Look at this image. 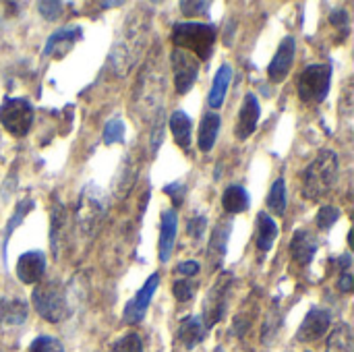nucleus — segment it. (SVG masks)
<instances>
[{
  "label": "nucleus",
  "instance_id": "f257e3e1",
  "mask_svg": "<svg viewBox=\"0 0 354 352\" xmlns=\"http://www.w3.org/2000/svg\"><path fill=\"white\" fill-rule=\"evenodd\" d=\"M147 33H149V12L137 8L127 19L120 37L114 41V48L110 52V66L114 68V73L124 75L137 62L147 41Z\"/></svg>",
  "mask_w": 354,
  "mask_h": 352
},
{
  "label": "nucleus",
  "instance_id": "f03ea898",
  "mask_svg": "<svg viewBox=\"0 0 354 352\" xmlns=\"http://www.w3.org/2000/svg\"><path fill=\"white\" fill-rule=\"evenodd\" d=\"M338 174H340V162L336 151L332 149L319 151L317 158L303 172V195L311 201L330 195L338 183Z\"/></svg>",
  "mask_w": 354,
  "mask_h": 352
},
{
  "label": "nucleus",
  "instance_id": "7ed1b4c3",
  "mask_svg": "<svg viewBox=\"0 0 354 352\" xmlns=\"http://www.w3.org/2000/svg\"><path fill=\"white\" fill-rule=\"evenodd\" d=\"M216 27L209 23H174L170 31V39L174 48L191 52L197 60H207L214 52L216 44Z\"/></svg>",
  "mask_w": 354,
  "mask_h": 352
},
{
  "label": "nucleus",
  "instance_id": "20e7f679",
  "mask_svg": "<svg viewBox=\"0 0 354 352\" xmlns=\"http://www.w3.org/2000/svg\"><path fill=\"white\" fill-rule=\"evenodd\" d=\"M31 303L37 315L50 324H60L71 315L66 288L58 280H48L35 286V290L31 293Z\"/></svg>",
  "mask_w": 354,
  "mask_h": 352
},
{
  "label": "nucleus",
  "instance_id": "39448f33",
  "mask_svg": "<svg viewBox=\"0 0 354 352\" xmlns=\"http://www.w3.org/2000/svg\"><path fill=\"white\" fill-rule=\"evenodd\" d=\"M332 85V66L330 64H311L307 66L297 83L299 98L305 104H322Z\"/></svg>",
  "mask_w": 354,
  "mask_h": 352
},
{
  "label": "nucleus",
  "instance_id": "423d86ee",
  "mask_svg": "<svg viewBox=\"0 0 354 352\" xmlns=\"http://www.w3.org/2000/svg\"><path fill=\"white\" fill-rule=\"evenodd\" d=\"M106 207H108V201L100 187L89 185L83 189L79 205H77V222H79L83 234L91 237L100 228V224L106 216Z\"/></svg>",
  "mask_w": 354,
  "mask_h": 352
},
{
  "label": "nucleus",
  "instance_id": "0eeeda50",
  "mask_svg": "<svg viewBox=\"0 0 354 352\" xmlns=\"http://www.w3.org/2000/svg\"><path fill=\"white\" fill-rule=\"evenodd\" d=\"M0 124L12 137H25L33 124V106L25 98H6L0 106Z\"/></svg>",
  "mask_w": 354,
  "mask_h": 352
},
{
  "label": "nucleus",
  "instance_id": "6e6552de",
  "mask_svg": "<svg viewBox=\"0 0 354 352\" xmlns=\"http://www.w3.org/2000/svg\"><path fill=\"white\" fill-rule=\"evenodd\" d=\"M162 91H164V79L162 73H149V68L145 66L143 77L137 85V95H135V104H137V114L141 118L147 116H156L162 108L158 106L162 100Z\"/></svg>",
  "mask_w": 354,
  "mask_h": 352
},
{
  "label": "nucleus",
  "instance_id": "1a4fd4ad",
  "mask_svg": "<svg viewBox=\"0 0 354 352\" xmlns=\"http://www.w3.org/2000/svg\"><path fill=\"white\" fill-rule=\"evenodd\" d=\"M232 274L224 272L216 284L212 286V290L207 293L205 301H203V326L205 330L214 328L226 313V305H228V295H230V286H232Z\"/></svg>",
  "mask_w": 354,
  "mask_h": 352
},
{
  "label": "nucleus",
  "instance_id": "9d476101",
  "mask_svg": "<svg viewBox=\"0 0 354 352\" xmlns=\"http://www.w3.org/2000/svg\"><path fill=\"white\" fill-rule=\"evenodd\" d=\"M170 64H172V75H174V89L178 95H185L197 81L199 60L191 52L174 48L170 52Z\"/></svg>",
  "mask_w": 354,
  "mask_h": 352
},
{
  "label": "nucleus",
  "instance_id": "9b49d317",
  "mask_svg": "<svg viewBox=\"0 0 354 352\" xmlns=\"http://www.w3.org/2000/svg\"><path fill=\"white\" fill-rule=\"evenodd\" d=\"M158 284H160V274H151V276L147 278V282L143 284V288L127 303L124 313H122L124 324L135 326V324H139V322L145 317L147 307H149V303H151V299H153V293L158 290Z\"/></svg>",
  "mask_w": 354,
  "mask_h": 352
},
{
  "label": "nucleus",
  "instance_id": "f8f14e48",
  "mask_svg": "<svg viewBox=\"0 0 354 352\" xmlns=\"http://www.w3.org/2000/svg\"><path fill=\"white\" fill-rule=\"evenodd\" d=\"M295 52H297V44H295V37L288 35L282 39L280 48L276 50L270 66H268V77L270 81L274 83H282L286 79V75L290 73L292 68V62H295Z\"/></svg>",
  "mask_w": 354,
  "mask_h": 352
},
{
  "label": "nucleus",
  "instance_id": "ddd939ff",
  "mask_svg": "<svg viewBox=\"0 0 354 352\" xmlns=\"http://www.w3.org/2000/svg\"><path fill=\"white\" fill-rule=\"evenodd\" d=\"M330 324H332V315L326 309L315 307L305 315V319L297 332V340L299 342H315L330 330Z\"/></svg>",
  "mask_w": 354,
  "mask_h": 352
},
{
  "label": "nucleus",
  "instance_id": "4468645a",
  "mask_svg": "<svg viewBox=\"0 0 354 352\" xmlns=\"http://www.w3.org/2000/svg\"><path fill=\"white\" fill-rule=\"evenodd\" d=\"M259 116H261L259 100L255 98V93H247V95H245V100H243V106H241L239 118H236L234 135H236L241 141L249 139V137L255 133V129H257Z\"/></svg>",
  "mask_w": 354,
  "mask_h": 352
},
{
  "label": "nucleus",
  "instance_id": "2eb2a0df",
  "mask_svg": "<svg viewBox=\"0 0 354 352\" xmlns=\"http://www.w3.org/2000/svg\"><path fill=\"white\" fill-rule=\"evenodd\" d=\"M46 272V255L41 251H27L17 261V278L23 284H37Z\"/></svg>",
  "mask_w": 354,
  "mask_h": 352
},
{
  "label": "nucleus",
  "instance_id": "dca6fc26",
  "mask_svg": "<svg viewBox=\"0 0 354 352\" xmlns=\"http://www.w3.org/2000/svg\"><path fill=\"white\" fill-rule=\"evenodd\" d=\"M176 226H178L176 212L164 210L162 224H160V261H164V263L172 257V249L176 243Z\"/></svg>",
  "mask_w": 354,
  "mask_h": 352
},
{
  "label": "nucleus",
  "instance_id": "f3484780",
  "mask_svg": "<svg viewBox=\"0 0 354 352\" xmlns=\"http://www.w3.org/2000/svg\"><path fill=\"white\" fill-rule=\"evenodd\" d=\"M317 253V239L309 230H297L290 241V255L297 263L309 266Z\"/></svg>",
  "mask_w": 354,
  "mask_h": 352
},
{
  "label": "nucleus",
  "instance_id": "a211bd4d",
  "mask_svg": "<svg viewBox=\"0 0 354 352\" xmlns=\"http://www.w3.org/2000/svg\"><path fill=\"white\" fill-rule=\"evenodd\" d=\"M278 234H280V230H278L276 220H274L272 216H268V214L261 212V214L257 216V237H255L257 249L263 251V253L272 251V247H274Z\"/></svg>",
  "mask_w": 354,
  "mask_h": 352
},
{
  "label": "nucleus",
  "instance_id": "6ab92c4d",
  "mask_svg": "<svg viewBox=\"0 0 354 352\" xmlns=\"http://www.w3.org/2000/svg\"><path fill=\"white\" fill-rule=\"evenodd\" d=\"M205 332H207V330H205L201 317H195V315H193V317H185V319L180 322L178 338H180V342H183L185 349L193 351L199 342H203Z\"/></svg>",
  "mask_w": 354,
  "mask_h": 352
},
{
  "label": "nucleus",
  "instance_id": "aec40b11",
  "mask_svg": "<svg viewBox=\"0 0 354 352\" xmlns=\"http://www.w3.org/2000/svg\"><path fill=\"white\" fill-rule=\"evenodd\" d=\"M230 81H232V66L230 64H222L218 68L216 77H214V85H212V91H209V98H207L209 108H220L224 104V98L228 93Z\"/></svg>",
  "mask_w": 354,
  "mask_h": 352
},
{
  "label": "nucleus",
  "instance_id": "412c9836",
  "mask_svg": "<svg viewBox=\"0 0 354 352\" xmlns=\"http://www.w3.org/2000/svg\"><path fill=\"white\" fill-rule=\"evenodd\" d=\"M220 127H222V118L216 112H207L201 118V127H199V149L203 154H207V151L214 149V143L218 139Z\"/></svg>",
  "mask_w": 354,
  "mask_h": 352
},
{
  "label": "nucleus",
  "instance_id": "4be33fe9",
  "mask_svg": "<svg viewBox=\"0 0 354 352\" xmlns=\"http://www.w3.org/2000/svg\"><path fill=\"white\" fill-rule=\"evenodd\" d=\"M27 319V305L21 299H0V324L21 326Z\"/></svg>",
  "mask_w": 354,
  "mask_h": 352
},
{
  "label": "nucleus",
  "instance_id": "5701e85b",
  "mask_svg": "<svg viewBox=\"0 0 354 352\" xmlns=\"http://www.w3.org/2000/svg\"><path fill=\"white\" fill-rule=\"evenodd\" d=\"M168 124H170V131H172L178 147L189 149L191 147V131H193V122H191L189 114L183 110H176V112H172Z\"/></svg>",
  "mask_w": 354,
  "mask_h": 352
},
{
  "label": "nucleus",
  "instance_id": "b1692460",
  "mask_svg": "<svg viewBox=\"0 0 354 352\" xmlns=\"http://www.w3.org/2000/svg\"><path fill=\"white\" fill-rule=\"evenodd\" d=\"M222 205L228 214H243L249 210L251 205V199H249V193L245 187L241 185H230L224 195H222Z\"/></svg>",
  "mask_w": 354,
  "mask_h": 352
},
{
  "label": "nucleus",
  "instance_id": "393cba45",
  "mask_svg": "<svg viewBox=\"0 0 354 352\" xmlns=\"http://www.w3.org/2000/svg\"><path fill=\"white\" fill-rule=\"evenodd\" d=\"M326 352H354L353 328L348 324H340L328 338Z\"/></svg>",
  "mask_w": 354,
  "mask_h": 352
},
{
  "label": "nucleus",
  "instance_id": "a878e982",
  "mask_svg": "<svg viewBox=\"0 0 354 352\" xmlns=\"http://www.w3.org/2000/svg\"><path fill=\"white\" fill-rule=\"evenodd\" d=\"M230 232H232V222H220L216 226V230L212 232V239H209V257L214 261H220L226 253V243L230 239Z\"/></svg>",
  "mask_w": 354,
  "mask_h": 352
},
{
  "label": "nucleus",
  "instance_id": "bb28decb",
  "mask_svg": "<svg viewBox=\"0 0 354 352\" xmlns=\"http://www.w3.org/2000/svg\"><path fill=\"white\" fill-rule=\"evenodd\" d=\"M66 224V212L64 205L60 201H56L54 210H52V226H50V247L54 257H58L60 253V245H62V230Z\"/></svg>",
  "mask_w": 354,
  "mask_h": 352
},
{
  "label": "nucleus",
  "instance_id": "cd10ccee",
  "mask_svg": "<svg viewBox=\"0 0 354 352\" xmlns=\"http://www.w3.org/2000/svg\"><path fill=\"white\" fill-rule=\"evenodd\" d=\"M35 207V203L31 201V199H25V201H21L19 205H17V210H15V214L10 216V220L6 222V228H4V237H2V255H4V266H6V247H8V241H10V237H12V232L19 228V224L25 220V216L31 212Z\"/></svg>",
  "mask_w": 354,
  "mask_h": 352
},
{
  "label": "nucleus",
  "instance_id": "c85d7f7f",
  "mask_svg": "<svg viewBox=\"0 0 354 352\" xmlns=\"http://www.w3.org/2000/svg\"><path fill=\"white\" fill-rule=\"evenodd\" d=\"M83 35V31H81V27L79 25H64V27H60V29H56L50 37H48V41H46V46H44V54L48 56V54H52L54 52V48L56 46H60V44H73L75 39H79Z\"/></svg>",
  "mask_w": 354,
  "mask_h": 352
},
{
  "label": "nucleus",
  "instance_id": "c756f323",
  "mask_svg": "<svg viewBox=\"0 0 354 352\" xmlns=\"http://www.w3.org/2000/svg\"><path fill=\"white\" fill-rule=\"evenodd\" d=\"M268 207L276 214V216H282L286 212V185H284V178H278L270 193H268Z\"/></svg>",
  "mask_w": 354,
  "mask_h": 352
},
{
  "label": "nucleus",
  "instance_id": "7c9ffc66",
  "mask_svg": "<svg viewBox=\"0 0 354 352\" xmlns=\"http://www.w3.org/2000/svg\"><path fill=\"white\" fill-rule=\"evenodd\" d=\"M124 139V120L122 118H110L104 127V143L112 145Z\"/></svg>",
  "mask_w": 354,
  "mask_h": 352
},
{
  "label": "nucleus",
  "instance_id": "2f4dec72",
  "mask_svg": "<svg viewBox=\"0 0 354 352\" xmlns=\"http://www.w3.org/2000/svg\"><path fill=\"white\" fill-rule=\"evenodd\" d=\"M112 352H143V342H141L139 334L131 332V334H124L120 340H116V344L112 346Z\"/></svg>",
  "mask_w": 354,
  "mask_h": 352
},
{
  "label": "nucleus",
  "instance_id": "473e14b6",
  "mask_svg": "<svg viewBox=\"0 0 354 352\" xmlns=\"http://www.w3.org/2000/svg\"><path fill=\"white\" fill-rule=\"evenodd\" d=\"M29 352H64L60 340L52 338V336H37L31 346H29Z\"/></svg>",
  "mask_w": 354,
  "mask_h": 352
},
{
  "label": "nucleus",
  "instance_id": "72a5a7b5",
  "mask_svg": "<svg viewBox=\"0 0 354 352\" xmlns=\"http://www.w3.org/2000/svg\"><path fill=\"white\" fill-rule=\"evenodd\" d=\"M338 218H340V210H336L332 205H324L317 214V226L322 230H330L338 222Z\"/></svg>",
  "mask_w": 354,
  "mask_h": 352
},
{
  "label": "nucleus",
  "instance_id": "f704fd0d",
  "mask_svg": "<svg viewBox=\"0 0 354 352\" xmlns=\"http://www.w3.org/2000/svg\"><path fill=\"white\" fill-rule=\"evenodd\" d=\"M172 293H174V297H176L178 303H187V301H191V299L195 297V284L189 282V278L176 280V282L172 284Z\"/></svg>",
  "mask_w": 354,
  "mask_h": 352
},
{
  "label": "nucleus",
  "instance_id": "c9c22d12",
  "mask_svg": "<svg viewBox=\"0 0 354 352\" xmlns=\"http://www.w3.org/2000/svg\"><path fill=\"white\" fill-rule=\"evenodd\" d=\"M62 8H64L62 2H39V4H37L39 15H41L44 19H48V21H56V19L62 15Z\"/></svg>",
  "mask_w": 354,
  "mask_h": 352
},
{
  "label": "nucleus",
  "instance_id": "e433bc0d",
  "mask_svg": "<svg viewBox=\"0 0 354 352\" xmlns=\"http://www.w3.org/2000/svg\"><path fill=\"white\" fill-rule=\"evenodd\" d=\"M205 226H207V218H203V216H195L193 220H189L187 232H189V237H193L195 241H201V239H203V234H205Z\"/></svg>",
  "mask_w": 354,
  "mask_h": 352
},
{
  "label": "nucleus",
  "instance_id": "4c0bfd02",
  "mask_svg": "<svg viewBox=\"0 0 354 352\" xmlns=\"http://www.w3.org/2000/svg\"><path fill=\"white\" fill-rule=\"evenodd\" d=\"M164 193H166L168 197H172V203L178 207V205H183V201H185L187 187H185V183H172V185H166V187H164Z\"/></svg>",
  "mask_w": 354,
  "mask_h": 352
},
{
  "label": "nucleus",
  "instance_id": "58836bf2",
  "mask_svg": "<svg viewBox=\"0 0 354 352\" xmlns=\"http://www.w3.org/2000/svg\"><path fill=\"white\" fill-rule=\"evenodd\" d=\"M162 133H164V112H158V120L151 131V154H156L162 145Z\"/></svg>",
  "mask_w": 354,
  "mask_h": 352
},
{
  "label": "nucleus",
  "instance_id": "ea45409f",
  "mask_svg": "<svg viewBox=\"0 0 354 352\" xmlns=\"http://www.w3.org/2000/svg\"><path fill=\"white\" fill-rule=\"evenodd\" d=\"M180 8H183V12L187 15V17H195V15H203V12H207V8H209V2H187V0H183L180 2Z\"/></svg>",
  "mask_w": 354,
  "mask_h": 352
},
{
  "label": "nucleus",
  "instance_id": "a19ab883",
  "mask_svg": "<svg viewBox=\"0 0 354 352\" xmlns=\"http://www.w3.org/2000/svg\"><path fill=\"white\" fill-rule=\"evenodd\" d=\"M199 263L197 261H183L178 268H176V272L180 274V276H197L199 274Z\"/></svg>",
  "mask_w": 354,
  "mask_h": 352
},
{
  "label": "nucleus",
  "instance_id": "79ce46f5",
  "mask_svg": "<svg viewBox=\"0 0 354 352\" xmlns=\"http://www.w3.org/2000/svg\"><path fill=\"white\" fill-rule=\"evenodd\" d=\"M330 23L338 27H348V12L344 8H336L330 17Z\"/></svg>",
  "mask_w": 354,
  "mask_h": 352
},
{
  "label": "nucleus",
  "instance_id": "37998d69",
  "mask_svg": "<svg viewBox=\"0 0 354 352\" xmlns=\"http://www.w3.org/2000/svg\"><path fill=\"white\" fill-rule=\"evenodd\" d=\"M353 286H354V280L353 276L346 272V274H342L340 276V280H338V288L342 290V293H353Z\"/></svg>",
  "mask_w": 354,
  "mask_h": 352
},
{
  "label": "nucleus",
  "instance_id": "c03bdc74",
  "mask_svg": "<svg viewBox=\"0 0 354 352\" xmlns=\"http://www.w3.org/2000/svg\"><path fill=\"white\" fill-rule=\"evenodd\" d=\"M351 266H353V259H351V255H348V253H346V255H342V257L338 259V268L342 270V274H346Z\"/></svg>",
  "mask_w": 354,
  "mask_h": 352
},
{
  "label": "nucleus",
  "instance_id": "a18cd8bd",
  "mask_svg": "<svg viewBox=\"0 0 354 352\" xmlns=\"http://www.w3.org/2000/svg\"><path fill=\"white\" fill-rule=\"evenodd\" d=\"M100 6H104V8H110V6H120V2H102Z\"/></svg>",
  "mask_w": 354,
  "mask_h": 352
}]
</instances>
